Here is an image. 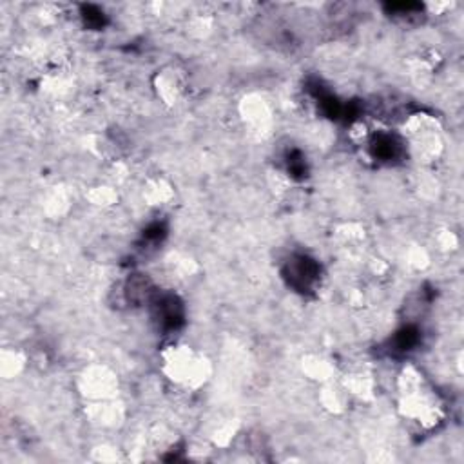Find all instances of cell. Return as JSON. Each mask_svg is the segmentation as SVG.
Returning a JSON list of instances; mask_svg holds the SVG:
<instances>
[{
  "mask_svg": "<svg viewBox=\"0 0 464 464\" xmlns=\"http://www.w3.org/2000/svg\"><path fill=\"white\" fill-rule=\"evenodd\" d=\"M285 278L288 285L297 292H308L316 287L321 276V267L310 256L297 254L292 256L285 265Z\"/></svg>",
  "mask_w": 464,
  "mask_h": 464,
  "instance_id": "1",
  "label": "cell"
},
{
  "mask_svg": "<svg viewBox=\"0 0 464 464\" xmlns=\"http://www.w3.org/2000/svg\"><path fill=\"white\" fill-rule=\"evenodd\" d=\"M153 305L154 317L163 330L171 332V330H178L183 325V320H185L183 303L174 294H163V296L154 297Z\"/></svg>",
  "mask_w": 464,
  "mask_h": 464,
  "instance_id": "2",
  "label": "cell"
},
{
  "mask_svg": "<svg viewBox=\"0 0 464 464\" xmlns=\"http://www.w3.org/2000/svg\"><path fill=\"white\" fill-rule=\"evenodd\" d=\"M126 294L129 297V301L142 303L153 294V287H151V281L147 278H144L142 274H136L129 279Z\"/></svg>",
  "mask_w": 464,
  "mask_h": 464,
  "instance_id": "5",
  "label": "cell"
},
{
  "mask_svg": "<svg viewBox=\"0 0 464 464\" xmlns=\"http://www.w3.org/2000/svg\"><path fill=\"white\" fill-rule=\"evenodd\" d=\"M419 341H421V332H419L417 326H404L401 329L397 334L392 338L390 341V350L394 354H408L410 350L417 347Z\"/></svg>",
  "mask_w": 464,
  "mask_h": 464,
  "instance_id": "4",
  "label": "cell"
},
{
  "mask_svg": "<svg viewBox=\"0 0 464 464\" xmlns=\"http://www.w3.org/2000/svg\"><path fill=\"white\" fill-rule=\"evenodd\" d=\"M287 169L292 178L306 176V162L299 151H290V153L287 154Z\"/></svg>",
  "mask_w": 464,
  "mask_h": 464,
  "instance_id": "8",
  "label": "cell"
},
{
  "mask_svg": "<svg viewBox=\"0 0 464 464\" xmlns=\"http://www.w3.org/2000/svg\"><path fill=\"white\" fill-rule=\"evenodd\" d=\"M385 11L395 19H413L422 15V6L417 2H390L385 6Z\"/></svg>",
  "mask_w": 464,
  "mask_h": 464,
  "instance_id": "6",
  "label": "cell"
},
{
  "mask_svg": "<svg viewBox=\"0 0 464 464\" xmlns=\"http://www.w3.org/2000/svg\"><path fill=\"white\" fill-rule=\"evenodd\" d=\"M370 151L374 154V158L379 160V162L392 163L403 156L404 149L397 136L390 135V133H379L372 140Z\"/></svg>",
  "mask_w": 464,
  "mask_h": 464,
  "instance_id": "3",
  "label": "cell"
},
{
  "mask_svg": "<svg viewBox=\"0 0 464 464\" xmlns=\"http://www.w3.org/2000/svg\"><path fill=\"white\" fill-rule=\"evenodd\" d=\"M80 15H82V19H84V22L88 28H91V29L106 28L107 17H106V13L98 8V6H93V4L82 6V11H80Z\"/></svg>",
  "mask_w": 464,
  "mask_h": 464,
  "instance_id": "7",
  "label": "cell"
}]
</instances>
